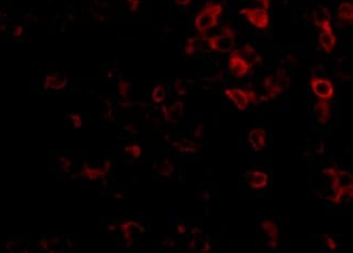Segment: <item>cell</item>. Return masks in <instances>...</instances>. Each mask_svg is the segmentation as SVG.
Masks as SVG:
<instances>
[{
	"label": "cell",
	"instance_id": "6da1fadb",
	"mask_svg": "<svg viewBox=\"0 0 353 253\" xmlns=\"http://www.w3.org/2000/svg\"><path fill=\"white\" fill-rule=\"evenodd\" d=\"M223 13V6L219 3H208L197 13L195 18V29L199 34L206 35L210 30L219 25L220 18Z\"/></svg>",
	"mask_w": 353,
	"mask_h": 253
},
{
	"label": "cell",
	"instance_id": "7a4b0ae2",
	"mask_svg": "<svg viewBox=\"0 0 353 253\" xmlns=\"http://www.w3.org/2000/svg\"><path fill=\"white\" fill-rule=\"evenodd\" d=\"M325 174L331 178V188L334 195L330 198V201L334 203H340L344 196L352 197V175L348 172L337 169H326Z\"/></svg>",
	"mask_w": 353,
	"mask_h": 253
},
{
	"label": "cell",
	"instance_id": "3957f363",
	"mask_svg": "<svg viewBox=\"0 0 353 253\" xmlns=\"http://www.w3.org/2000/svg\"><path fill=\"white\" fill-rule=\"evenodd\" d=\"M207 44L213 51L226 53L233 50L236 43V35L234 30L229 25L223 26L220 35L206 38Z\"/></svg>",
	"mask_w": 353,
	"mask_h": 253
},
{
	"label": "cell",
	"instance_id": "277c9868",
	"mask_svg": "<svg viewBox=\"0 0 353 253\" xmlns=\"http://www.w3.org/2000/svg\"><path fill=\"white\" fill-rule=\"evenodd\" d=\"M224 95H225L229 100L234 102V104L237 106V109L241 111L248 108L250 101H257V96L255 95V92L251 89L227 88L224 90Z\"/></svg>",
	"mask_w": 353,
	"mask_h": 253
},
{
	"label": "cell",
	"instance_id": "5b68a950",
	"mask_svg": "<svg viewBox=\"0 0 353 253\" xmlns=\"http://www.w3.org/2000/svg\"><path fill=\"white\" fill-rule=\"evenodd\" d=\"M228 66L232 75L237 78H242L249 74L252 64L244 57L239 50H233L228 58Z\"/></svg>",
	"mask_w": 353,
	"mask_h": 253
},
{
	"label": "cell",
	"instance_id": "8992f818",
	"mask_svg": "<svg viewBox=\"0 0 353 253\" xmlns=\"http://www.w3.org/2000/svg\"><path fill=\"white\" fill-rule=\"evenodd\" d=\"M288 76L284 71L277 72L275 75H271L266 77L263 82V87L267 91V96L269 98H275L277 95L282 94L284 89L287 87Z\"/></svg>",
	"mask_w": 353,
	"mask_h": 253
},
{
	"label": "cell",
	"instance_id": "52a82bcc",
	"mask_svg": "<svg viewBox=\"0 0 353 253\" xmlns=\"http://www.w3.org/2000/svg\"><path fill=\"white\" fill-rule=\"evenodd\" d=\"M241 16L246 18L254 28L266 30L270 23L269 10L264 8H243L239 11Z\"/></svg>",
	"mask_w": 353,
	"mask_h": 253
},
{
	"label": "cell",
	"instance_id": "ba28073f",
	"mask_svg": "<svg viewBox=\"0 0 353 253\" xmlns=\"http://www.w3.org/2000/svg\"><path fill=\"white\" fill-rule=\"evenodd\" d=\"M311 89L314 92V95L321 99V100H331L335 95V87L331 81L327 78L315 77L310 83Z\"/></svg>",
	"mask_w": 353,
	"mask_h": 253
},
{
	"label": "cell",
	"instance_id": "9c48e42d",
	"mask_svg": "<svg viewBox=\"0 0 353 253\" xmlns=\"http://www.w3.org/2000/svg\"><path fill=\"white\" fill-rule=\"evenodd\" d=\"M261 228L263 229L264 234L268 237V245L270 248H275L278 240H280V231H278L277 225L272 219L266 218L260 223Z\"/></svg>",
	"mask_w": 353,
	"mask_h": 253
},
{
	"label": "cell",
	"instance_id": "30bf717a",
	"mask_svg": "<svg viewBox=\"0 0 353 253\" xmlns=\"http://www.w3.org/2000/svg\"><path fill=\"white\" fill-rule=\"evenodd\" d=\"M248 141L255 151H260L267 146V131L263 128H255L248 134Z\"/></svg>",
	"mask_w": 353,
	"mask_h": 253
},
{
	"label": "cell",
	"instance_id": "8fae6325",
	"mask_svg": "<svg viewBox=\"0 0 353 253\" xmlns=\"http://www.w3.org/2000/svg\"><path fill=\"white\" fill-rule=\"evenodd\" d=\"M247 182L251 188L262 189L269 182V175L263 171H249L247 173Z\"/></svg>",
	"mask_w": 353,
	"mask_h": 253
},
{
	"label": "cell",
	"instance_id": "7c38bea8",
	"mask_svg": "<svg viewBox=\"0 0 353 253\" xmlns=\"http://www.w3.org/2000/svg\"><path fill=\"white\" fill-rule=\"evenodd\" d=\"M314 112L317 121L320 124H326L331 116V108L328 101L326 100H321L318 99V101L314 105Z\"/></svg>",
	"mask_w": 353,
	"mask_h": 253
},
{
	"label": "cell",
	"instance_id": "4fadbf2b",
	"mask_svg": "<svg viewBox=\"0 0 353 253\" xmlns=\"http://www.w3.org/2000/svg\"><path fill=\"white\" fill-rule=\"evenodd\" d=\"M337 19L340 22L352 24L353 22V5L348 2H343L337 8Z\"/></svg>",
	"mask_w": 353,
	"mask_h": 253
},
{
	"label": "cell",
	"instance_id": "5bb4252c",
	"mask_svg": "<svg viewBox=\"0 0 353 253\" xmlns=\"http://www.w3.org/2000/svg\"><path fill=\"white\" fill-rule=\"evenodd\" d=\"M165 97V90L164 88L162 87V86H157L153 89V92H152V99L155 101V102H161L163 99H164Z\"/></svg>",
	"mask_w": 353,
	"mask_h": 253
},
{
	"label": "cell",
	"instance_id": "9a60e30c",
	"mask_svg": "<svg viewBox=\"0 0 353 253\" xmlns=\"http://www.w3.org/2000/svg\"><path fill=\"white\" fill-rule=\"evenodd\" d=\"M326 244H327V247L331 250H334L337 248V243L335 242L334 239H332L331 237H326Z\"/></svg>",
	"mask_w": 353,
	"mask_h": 253
},
{
	"label": "cell",
	"instance_id": "2e32d148",
	"mask_svg": "<svg viewBox=\"0 0 353 253\" xmlns=\"http://www.w3.org/2000/svg\"><path fill=\"white\" fill-rule=\"evenodd\" d=\"M127 150H130L135 157H138L140 155V148L136 145H133V146H131V147H127Z\"/></svg>",
	"mask_w": 353,
	"mask_h": 253
},
{
	"label": "cell",
	"instance_id": "e0dca14e",
	"mask_svg": "<svg viewBox=\"0 0 353 253\" xmlns=\"http://www.w3.org/2000/svg\"><path fill=\"white\" fill-rule=\"evenodd\" d=\"M256 2H257V3H260V4L263 6V8H264V9L269 10L270 6H271V0H256Z\"/></svg>",
	"mask_w": 353,
	"mask_h": 253
},
{
	"label": "cell",
	"instance_id": "ac0fdd59",
	"mask_svg": "<svg viewBox=\"0 0 353 253\" xmlns=\"http://www.w3.org/2000/svg\"><path fill=\"white\" fill-rule=\"evenodd\" d=\"M128 3H130L131 7H132V10H137V6L139 5V0H127Z\"/></svg>",
	"mask_w": 353,
	"mask_h": 253
},
{
	"label": "cell",
	"instance_id": "d6986e66",
	"mask_svg": "<svg viewBox=\"0 0 353 253\" xmlns=\"http://www.w3.org/2000/svg\"><path fill=\"white\" fill-rule=\"evenodd\" d=\"M127 89H128V88H127V85H125L124 82L120 84V92H121L122 95H126Z\"/></svg>",
	"mask_w": 353,
	"mask_h": 253
},
{
	"label": "cell",
	"instance_id": "ffe728a7",
	"mask_svg": "<svg viewBox=\"0 0 353 253\" xmlns=\"http://www.w3.org/2000/svg\"><path fill=\"white\" fill-rule=\"evenodd\" d=\"M174 2L181 6H188L190 3H192V0H174Z\"/></svg>",
	"mask_w": 353,
	"mask_h": 253
}]
</instances>
